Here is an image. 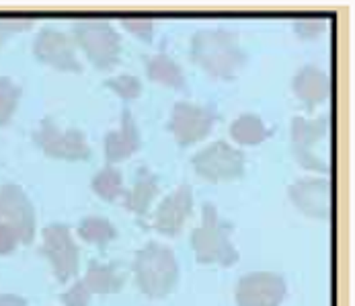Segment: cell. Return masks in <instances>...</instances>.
Masks as SVG:
<instances>
[{"label":"cell","instance_id":"1","mask_svg":"<svg viewBox=\"0 0 355 306\" xmlns=\"http://www.w3.org/2000/svg\"><path fill=\"white\" fill-rule=\"evenodd\" d=\"M191 58L198 66L220 80L234 78L247 64V51L239 33L230 29H202L191 37Z\"/></svg>","mask_w":355,"mask_h":306},{"label":"cell","instance_id":"2","mask_svg":"<svg viewBox=\"0 0 355 306\" xmlns=\"http://www.w3.org/2000/svg\"><path fill=\"white\" fill-rule=\"evenodd\" d=\"M138 288L148 298L168 296L179 282V261L166 245L148 243L134 257Z\"/></svg>","mask_w":355,"mask_h":306},{"label":"cell","instance_id":"3","mask_svg":"<svg viewBox=\"0 0 355 306\" xmlns=\"http://www.w3.org/2000/svg\"><path fill=\"white\" fill-rule=\"evenodd\" d=\"M232 226L220 218L214 204H203L202 224L191 232V247L198 263L232 267L239 261V251L230 241Z\"/></svg>","mask_w":355,"mask_h":306},{"label":"cell","instance_id":"4","mask_svg":"<svg viewBox=\"0 0 355 306\" xmlns=\"http://www.w3.org/2000/svg\"><path fill=\"white\" fill-rule=\"evenodd\" d=\"M74 44L99 70L113 68L121 56V37L107 19H78L74 23Z\"/></svg>","mask_w":355,"mask_h":306},{"label":"cell","instance_id":"5","mask_svg":"<svg viewBox=\"0 0 355 306\" xmlns=\"http://www.w3.org/2000/svg\"><path fill=\"white\" fill-rule=\"evenodd\" d=\"M196 173L211 183L241 179L245 175L247 158L241 148H234L226 140H218L207 144L191 158Z\"/></svg>","mask_w":355,"mask_h":306},{"label":"cell","instance_id":"6","mask_svg":"<svg viewBox=\"0 0 355 306\" xmlns=\"http://www.w3.org/2000/svg\"><path fill=\"white\" fill-rule=\"evenodd\" d=\"M125 275L113 263L93 261L83 278H78L68 292L60 296L64 306H89L95 294H115L123 288Z\"/></svg>","mask_w":355,"mask_h":306},{"label":"cell","instance_id":"7","mask_svg":"<svg viewBox=\"0 0 355 306\" xmlns=\"http://www.w3.org/2000/svg\"><path fill=\"white\" fill-rule=\"evenodd\" d=\"M42 255L51 263V269L60 284L78 275L80 269V249L66 224H50L42 232Z\"/></svg>","mask_w":355,"mask_h":306},{"label":"cell","instance_id":"8","mask_svg":"<svg viewBox=\"0 0 355 306\" xmlns=\"http://www.w3.org/2000/svg\"><path fill=\"white\" fill-rule=\"evenodd\" d=\"M33 142L51 158L87 160L91 156V146L87 142V136L78 128L62 130L50 117L42 119V124L33 132Z\"/></svg>","mask_w":355,"mask_h":306},{"label":"cell","instance_id":"9","mask_svg":"<svg viewBox=\"0 0 355 306\" xmlns=\"http://www.w3.org/2000/svg\"><path fill=\"white\" fill-rule=\"evenodd\" d=\"M216 119L218 115L211 107L191 101H177L171 111L168 132L175 136L179 146H191L202 142L211 132Z\"/></svg>","mask_w":355,"mask_h":306},{"label":"cell","instance_id":"10","mask_svg":"<svg viewBox=\"0 0 355 306\" xmlns=\"http://www.w3.org/2000/svg\"><path fill=\"white\" fill-rule=\"evenodd\" d=\"M327 130H329L327 115H318L312 119L302 117V115L292 117V151L298 164L306 171L322 173V175L329 173L327 160L314 154V146L327 136Z\"/></svg>","mask_w":355,"mask_h":306},{"label":"cell","instance_id":"11","mask_svg":"<svg viewBox=\"0 0 355 306\" xmlns=\"http://www.w3.org/2000/svg\"><path fill=\"white\" fill-rule=\"evenodd\" d=\"M0 222L8 224L23 245H29L35 237V207L17 183H4L0 187Z\"/></svg>","mask_w":355,"mask_h":306},{"label":"cell","instance_id":"12","mask_svg":"<svg viewBox=\"0 0 355 306\" xmlns=\"http://www.w3.org/2000/svg\"><path fill=\"white\" fill-rule=\"evenodd\" d=\"M288 286L284 275L273 271H253L239 280L234 298L239 306H279L286 300Z\"/></svg>","mask_w":355,"mask_h":306},{"label":"cell","instance_id":"13","mask_svg":"<svg viewBox=\"0 0 355 306\" xmlns=\"http://www.w3.org/2000/svg\"><path fill=\"white\" fill-rule=\"evenodd\" d=\"M33 53L40 62L62 72H80L83 64L76 56L74 40L53 27H46L37 33L33 42Z\"/></svg>","mask_w":355,"mask_h":306},{"label":"cell","instance_id":"14","mask_svg":"<svg viewBox=\"0 0 355 306\" xmlns=\"http://www.w3.org/2000/svg\"><path fill=\"white\" fill-rule=\"evenodd\" d=\"M193 212V189L189 183H181L168 194L154 212L153 226L164 237H177Z\"/></svg>","mask_w":355,"mask_h":306},{"label":"cell","instance_id":"15","mask_svg":"<svg viewBox=\"0 0 355 306\" xmlns=\"http://www.w3.org/2000/svg\"><path fill=\"white\" fill-rule=\"evenodd\" d=\"M288 196L308 218L327 220L331 216V183L327 177H302L288 187Z\"/></svg>","mask_w":355,"mask_h":306},{"label":"cell","instance_id":"16","mask_svg":"<svg viewBox=\"0 0 355 306\" xmlns=\"http://www.w3.org/2000/svg\"><path fill=\"white\" fill-rule=\"evenodd\" d=\"M140 130L132 115V111L125 107L121 113V126L105 136V158L107 164H115L119 160L130 158L132 154L140 151Z\"/></svg>","mask_w":355,"mask_h":306},{"label":"cell","instance_id":"17","mask_svg":"<svg viewBox=\"0 0 355 306\" xmlns=\"http://www.w3.org/2000/svg\"><path fill=\"white\" fill-rule=\"evenodd\" d=\"M292 91L304 103L306 109H314L316 105L327 101L331 93V80L322 68L314 64H304L292 78Z\"/></svg>","mask_w":355,"mask_h":306},{"label":"cell","instance_id":"18","mask_svg":"<svg viewBox=\"0 0 355 306\" xmlns=\"http://www.w3.org/2000/svg\"><path fill=\"white\" fill-rule=\"evenodd\" d=\"M160 194V185H158V177L154 175L150 169L142 167L138 171L136 183L130 192L123 194V207L136 216H144L148 214V207L154 202V198Z\"/></svg>","mask_w":355,"mask_h":306},{"label":"cell","instance_id":"19","mask_svg":"<svg viewBox=\"0 0 355 306\" xmlns=\"http://www.w3.org/2000/svg\"><path fill=\"white\" fill-rule=\"evenodd\" d=\"M146 76L158 83L162 87H168V89H175V91H185L187 89V80H185V74H183V68L179 66V62L164 53V51H158L146 58Z\"/></svg>","mask_w":355,"mask_h":306},{"label":"cell","instance_id":"20","mask_svg":"<svg viewBox=\"0 0 355 306\" xmlns=\"http://www.w3.org/2000/svg\"><path fill=\"white\" fill-rule=\"evenodd\" d=\"M230 136L243 146H257L269 138V130L257 113H243L230 124Z\"/></svg>","mask_w":355,"mask_h":306},{"label":"cell","instance_id":"21","mask_svg":"<svg viewBox=\"0 0 355 306\" xmlns=\"http://www.w3.org/2000/svg\"><path fill=\"white\" fill-rule=\"evenodd\" d=\"M91 187L105 202H115V200L123 198V194H125V189H123V175L113 164H105L103 167L101 171L93 177Z\"/></svg>","mask_w":355,"mask_h":306},{"label":"cell","instance_id":"22","mask_svg":"<svg viewBox=\"0 0 355 306\" xmlns=\"http://www.w3.org/2000/svg\"><path fill=\"white\" fill-rule=\"evenodd\" d=\"M78 237L91 245H107L117 237V230L111 220L103 216H87L78 222Z\"/></svg>","mask_w":355,"mask_h":306},{"label":"cell","instance_id":"23","mask_svg":"<svg viewBox=\"0 0 355 306\" xmlns=\"http://www.w3.org/2000/svg\"><path fill=\"white\" fill-rule=\"evenodd\" d=\"M21 99V87L10 76H0V126H6Z\"/></svg>","mask_w":355,"mask_h":306},{"label":"cell","instance_id":"24","mask_svg":"<svg viewBox=\"0 0 355 306\" xmlns=\"http://www.w3.org/2000/svg\"><path fill=\"white\" fill-rule=\"evenodd\" d=\"M105 87L111 89L115 95H119L125 101H134L142 95V80L132 74H119L105 80Z\"/></svg>","mask_w":355,"mask_h":306},{"label":"cell","instance_id":"25","mask_svg":"<svg viewBox=\"0 0 355 306\" xmlns=\"http://www.w3.org/2000/svg\"><path fill=\"white\" fill-rule=\"evenodd\" d=\"M327 23H329L327 17H302V19L294 21V31L300 40L310 42V40H316L318 35L324 33Z\"/></svg>","mask_w":355,"mask_h":306},{"label":"cell","instance_id":"26","mask_svg":"<svg viewBox=\"0 0 355 306\" xmlns=\"http://www.w3.org/2000/svg\"><path fill=\"white\" fill-rule=\"evenodd\" d=\"M121 27L125 31H130L132 35H136L138 40L142 42H153V33H154V19L150 17H123L121 21Z\"/></svg>","mask_w":355,"mask_h":306},{"label":"cell","instance_id":"27","mask_svg":"<svg viewBox=\"0 0 355 306\" xmlns=\"http://www.w3.org/2000/svg\"><path fill=\"white\" fill-rule=\"evenodd\" d=\"M31 27H35V19H31V17H4V19H0V48L10 33L27 31Z\"/></svg>","mask_w":355,"mask_h":306},{"label":"cell","instance_id":"28","mask_svg":"<svg viewBox=\"0 0 355 306\" xmlns=\"http://www.w3.org/2000/svg\"><path fill=\"white\" fill-rule=\"evenodd\" d=\"M17 245H19V237H17V232H15L8 224L0 222V255H8V253H12V251L17 249Z\"/></svg>","mask_w":355,"mask_h":306},{"label":"cell","instance_id":"29","mask_svg":"<svg viewBox=\"0 0 355 306\" xmlns=\"http://www.w3.org/2000/svg\"><path fill=\"white\" fill-rule=\"evenodd\" d=\"M0 306H27V298H23L19 294L4 292V294H0Z\"/></svg>","mask_w":355,"mask_h":306}]
</instances>
